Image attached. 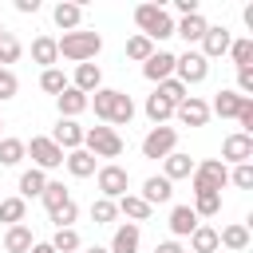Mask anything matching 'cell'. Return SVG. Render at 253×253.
Segmentation results:
<instances>
[{"mask_svg": "<svg viewBox=\"0 0 253 253\" xmlns=\"http://www.w3.org/2000/svg\"><path fill=\"white\" fill-rule=\"evenodd\" d=\"M55 47H59V55L71 59V63H91V59L103 51V36L91 32V28H75V32H63V36L55 40Z\"/></svg>", "mask_w": 253, "mask_h": 253, "instance_id": "obj_2", "label": "cell"}, {"mask_svg": "<svg viewBox=\"0 0 253 253\" xmlns=\"http://www.w3.org/2000/svg\"><path fill=\"white\" fill-rule=\"evenodd\" d=\"M150 55H154V43H150L146 36H138V32H134V36L126 40V59H134V63H146Z\"/></svg>", "mask_w": 253, "mask_h": 253, "instance_id": "obj_36", "label": "cell"}, {"mask_svg": "<svg viewBox=\"0 0 253 253\" xmlns=\"http://www.w3.org/2000/svg\"><path fill=\"white\" fill-rule=\"evenodd\" d=\"M87 107H95V119L107 123V126H126V123L134 119L130 95H126V91H115V87H99V91L87 99Z\"/></svg>", "mask_w": 253, "mask_h": 253, "instance_id": "obj_1", "label": "cell"}, {"mask_svg": "<svg viewBox=\"0 0 253 253\" xmlns=\"http://www.w3.org/2000/svg\"><path fill=\"white\" fill-rule=\"evenodd\" d=\"M95 182H99V198L119 202V198L126 194V186H130V174H126L119 162H107V166H99V170H95Z\"/></svg>", "mask_w": 253, "mask_h": 253, "instance_id": "obj_6", "label": "cell"}, {"mask_svg": "<svg viewBox=\"0 0 253 253\" xmlns=\"http://www.w3.org/2000/svg\"><path fill=\"white\" fill-rule=\"evenodd\" d=\"M40 87H43V91H47V95H59V91H63V87H67V75H63V71H59V67H47V71H43V75H40Z\"/></svg>", "mask_w": 253, "mask_h": 253, "instance_id": "obj_42", "label": "cell"}, {"mask_svg": "<svg viewBox=\"0 0 253 253\" xmlns=\"http://www.w3.org/2000/svg\"><path fill=\"white\" fill-rule=\"evenodd\" d=\"M174 146H178L174 126H150L142 138V158H166V154H174Z\"/></svg>", "mask_w": 253, "mask_h": 253, "instance_id": "obj_8", "label": "cell"}, {"mask_svg": "<svg viewBox=\"0 0 253 253\" xmlns=\"http://www.w3.org/2000/svg\"><path fill=\"white\" fill-rule=\"evenodd\" d=\"M174 12L178 16H194L198 12V0H174Z\"/></svg>", "mask_w": 253, "mask_h": 253, "instance_id": "obj_47", "label": "cell"}, {"mask_svg": "<svg viewBox=\"0 0 253 253\" xmlns=\"http://www.w3.org/2000/svg\"><path fill=\"white\" fill-rule=\"evenodd\" d=\"M174 119H178L182 126H206V123H210V103L198 99V95H186V99L174 107Z\"/></svg>", "mask_w": 253, "mask_h": 253, "instance_id": "obj_10", "label": "cell"}, {"mask_svg": "<svg viewBox=\"0 0 253 253\" xmlns=\"http://www.w3.org/2000/svg\"><path fill=\"white\" fill-rule=\"evenodd\" d=\"M190 186H194V190H213V194H221V190L229 186V166H225L221 158H206V162L194 166Z\"/></svg>", "mask_w": 253, "mask_h": 253, "instance_id": "obj_5", "label": "cell"}, {"mask_svg": "<svg viewBox=\"0 0 253 253\" xmlns=\"http://www.w3.org/2000/svg\"><path fill=\"white\" fill-rule=\"evenodd\" d=\"M24 150L32 154V162H36V170H55V166H63V150L47 138V134H36L32 142H24Z\"/></svg>", "mask_w": 253, "mask_h": 253, "instance_id": "obj_9", "label": "cell"}, {"mask_svg": "<svg viewBox=\"0 0 253 253\" xmlns=\"http://www.w3.org/2000/svg\"><path fill=\"white\" fill-rule=\"evenodd\" d=\"M190 249L194 253H217L221 245H217V229L213 225H198L194 233H190Z\"/></svg>", "mask_w": 253, "mask_h": 253, "instance_id": "obj_30", "label": "cell"}, {"mask_svg": "<svg viewBox=\"0 0 253 253\" xmlns=\"http://www.w3.org/2000/svg\"><path fill=\"white\" fill-rule=\"evenodd\" d=\"M138 241H142V233H138V225L134 221H126V225H119L115 229V237H111V253H138Z\"/></svg>", "mask_w": 253, "mask_h": 253, "instance_id": "obj_22", "label": "cell"}, {"mask_svg": "<svg viewBox=\"0 0 253 253\" xmlns=\"http://www.w3.org/2000/svg\"><path fill=\"white\" fill-rule=\"evenodd\" d=\"M75 217H79V206H75V202H63V206L51 213L55 229H75Z\"/></svg>", "mask_w": 253, "mask_h": 253, "instance_id": "obj_43", "label": "cell"}, {"mask_svg": "<svg viewBox=\"0 0 253 253\" xmlns=\"http://www.w3.org/2000/svg\"><path fill=\"white\" fill-rule=\"evenodd\" d=\"M0 126H4V115H0Z\"/></svg>", "mask_w": 253, "mask_h": 253, "instance_id": "obj_53", "label": "cell"}, {"mask_svg": "<svg viewBox=\"0 0 253 253\" xmlns=\"http://www.w3.org/2000/svg\"><path fill=\"white\" fill-rule=\"evenodd\" d=\"M16 91H20V79H16V75H12L8 67H4V71H0V103L16 99Z\"/></svg>", "mask_w": 253, "mask_h": 253, "instance_id": "obj_45", "label": "cell"}, {"mask_svg": "<svg viewBox=\"0 0 253 253\" xmlns=\"http://www.w3.org/2000/svg\"><path fill=\"white\" fill-rule=\"evenodd\" d=\"M241 103H245V99H241L233 87H221V91L213 95V103H210V115H221V119H237Z\"/></svg>", "mask_w": 253, "mask_h": 253, "instance_id": "obj_19", "label": "cell"}, {"mask_svg": "<svg viewBox=\"0 0 253 253\" xmlns=\"http://www.w3.org/2000/svg\"><path fill=\"white\" fill-rule=\"evenodd\" d=\"M154 253H186V249H182L178 241H158V245H154Z\"/></svg>", "mask_w": 253, "mask_h": 253, "instance_id": "obj_49", "label": "cell"}, {"mask_svg": "<svg viewBox=\"0 0 253 253\" xmlns=\"http://www.w3.org/2000/svg\"><path fill=\"white\" fill-rule=\"evenodd\" d=\"M229 43H233V36H229V28L221 24V28H206V36H202V55L206 59H217V55H225L229 51Z\"/></svg>", "mask_w": 253, "mask_h": 253, "instance_id": "obj_14", "label": "cell"}, {"mask_svg": "<svg viewBox=\"0 0 253 253\" xmlns=\"http://www.w3.org/2000/svg\"><path fill=\"white\" fill-rule=\"evenodd\" d=\"M229 182H233L237 190H253V162L233 166V170H229Z\"/></svg>", "mask_w": 253, "mask_h": 253, "instance_id": "obj_44", "label": "cell"}, {"mask_svg": "<svg viewBox=\"0 0 253 253\" xmlns=\"http://www.w3.org/2000/svg\"><path fill=\"white\" fill-rule=\"evenodd\" d=\"M198 225H202V217H198L190 206H174V210H170V233H174V237H190Z\"/></svg>", "mask_w": 253, "mask_h": 253, "instance_id": "obj_21", "label": "cell"}, {"mask_svg": "<svg viewBox=\"0 0 253 253\" xmlns=\"http://www.w3.org/2000/svg\"><path fill=\"white\" fill-rule=\"evenodd\" d=\"M198 217H213L217 210H221V194H213V190H194V206H190Z\"/></svg>", "mask_w": 253, "mask_h": 253, "instance_id": "obj_33", "label": "cell"}, {"mask_svg": "<svg viewBox=\"0 0 253 253\" xmlns=\"http://www.w3.org/2000/svg\"><path fill=\"white\" fill-rule=\"evenodd\" d=\"M142 75H146L150 83L170 79V75H174V51H162V47H158V51H154V55L142 63Z\"/></svg>", "mask_w": 253, "mask_h": 253, "instance_id": "obj_15", "label": "cell"}, {"mask_svg": "<svg viewBox=\"0 0 253 253\" xmlns=\"http://www.w3.org/2000/svg\"><path fill=\"white\" fill-rule=\"evenodd\" d=\"M194 166H198V162H194L190 154H182V150H174V154H166V158H162V178H166V182H178V178H190V174H194Z\"/></svg>", "mask_w": 253, "mask_h": 253, "instance_id": "obj_17", "label": "cell"}, {"mask_svg": "<svg viewBox=\"0 0 253 253\" xmlns=\"http://www.w3.org/2000/svg\"><path fill=\"white\" fill-rule=\"evenodd\" d=\"M210 75V59L202 55V51H182V55H174V79L178 83H202Z\"/></svg>", "mask_w": 253, "mask_h": 253, "instance_id": "obj_7", "label": "cell"}, {"mask_svg": "<svg viewBox=\"0 0 253 253\" xmlns=\"http://www.w3.org/2000/svg\"><path fill=\"white\" fill-rule=\"evenodd\" d=\"M43 186H47V174L32 166V170H24V174H20V194H16V198H24V202H28V198H40V194H43Z\"/></svg>", "mask_w": 253, "mask_h": 253, "instance_id": "obj_29", "label": "cell"}, {"mask_svg": "<svg viewBox=\"0 0 253 253\" xmlns=\"http://www.w3.org/2000/svg\"><path fill=\"white\" fill-rule=\"evenodd\" d=\"M16 12H24V16H36V12H40V0H16Z\"/></svg>", "mask_w": 253, "mask_h": 253, "instance_id": "obj_48", "label": "cell"}, {"mask_svg": "<svg viewBox=\"0 0 253 253\" xmlns=\"http://www.w3.org/2000/svg\"><path fill=\"white\" fill-rule=\"evenodd\" d=\"M32 245H36V237H32L28 225H8L4 229V253H28Z\"/></svg>", "mask_w": 253, "mask_h": 253, "instance_id": "obj_28", "label": "cell"}, {"mask_svg": "<svg viewBox=\"0 0 253 253\" xmlns=\"http://www.w3.org/2000/svg\"><path fill=\"white\" fill-rule=\"evenodd\" d=\"M249 158H253V134H241V130L225 134V142H221V162L241 166V162H249Z\"/></svg>", "mask_w": 253, "mask_h": 253, "instance_id": "obj_11", "label": "cell"}, {"mask_svg": "<svg viewBox=\"0 0 253 253\" xmlns=\"http://www.w3.org/2000/svg\"><path fill=\"white\" fill-rule=\"evenodd\" d=\"M225 55L237 63V71H241V67H249V63H253V36H245V40H233Z\"/></svg>", "mask_w": 253, "mask_h": 253, "instance_id": "obj_37", "label": "cell"}, {"mask_svg": "<svg viewBox=\"0 0 253 253\" xmlns=\"http://www.w3.org/2000/svg\"><path fill=\"white\" fill-rule=\"evenodd\" d=\"M115 210H119L126 221H134V225H138V221H150V213H154V210H150L138 194H123V198L115 202Z\"/></svg>", "mask_w": 253, "mask_h": 253, "instance_id": "obj_20", "label": "cell"}, {"mask_svg": "<svg viewBox=\"0 0 253 253\" xmlns=\"http://www.w3.org/2000/svg\"><path fill=\"white\" fill-rule=\"evenodd\" d=\"M83 150L95 154V158H119L123 154V134L115 126H87L83 130Z\"/></svg>", "mask_w": 253, "mask_h": 253, "instance_id": "obj_4", "label": "cell"}, {"mask_svg": "<svg viewBox=\"0 0 253 253\" xmlns=\"http://www.w3.org/2000/svg\"><path fill=\"white\" fill-rule=\"evenodd\" d=\"M138 198H142L150 210H154V206H166V202L174 198V182H166L162 174H150V178L142 182V194H138Z\"/></svg>", "mask_w": 253, "mask_h": 253, "instance_id": "obj_13", "label": "cell"}, {"mask_svg": "<svg viewBox=\"0 0 253 253\" xmlns=\"http://www.w3.org/2000/svg\"><path fill=\"white\" fill-rule=\"evenodd\" d=\"M83 253H111V249H107V245H87Z\"/></svg>", "mask_w": 253, "mask_h": 253, "instance_id": "obj_51", "label": "cell"}, {"mask_svg": "<svg viewBox=\"0 0 253 253\" xmlns=\"http://www.w3.org/2000/svg\"><path fill=\"white\" fill-rule=\"evenodd\" d=\"M134 24H138V36H146L150 43L174 36V16H170L162 4H138V8H134Z\"/></svg>", "mask_w": 253, "mask_h": 253, "instance_id": "obj_3", "label": "cell"}, {"mask_svg": "<svg viewBox=\"0 0 253 253\" xmlns=\"http://www.w3.org/2000/svg\"><path fill=\"white\" fill-rule=\"evenodd\" d=\"M24 213H28L24 198H0V221L4 225H24Z\"/></svg>", "mask_w": 253, "mask_h": 253, "instance_id": "obj_34", "label": "cell"}, {"mask_svg": "<svg viewBox=\"0 0 253 253\" xmlns=\"http://www.w3.org/2000/svg\"><path fill=\"white\" fill-rule=\"evenodd\" d=\"M40 202H43V210H47V213H55L63 202H71V190H67L63 182H47V186H43V194H40Z\"/></svg>", "mask_w": 253, "mask_h": 253, "instance_id": "obj_32", "label": "cell"}, {"mask_svg": "<svg viewBox=\"0 0 253 253\" xmlns=\"http://www.w3.org/2000/svg\"><path fill=\"white\" fill-rule=\"evenodd\" d=\"M158 95H162L166 103H174V107H178V103L190 95V87H186V83H178V79L170 75V79H162V83H158Z\"/></svg>", "mask_w": 253, "mask_h": 253, "instance_id": "obj_40", "label": "cell"}, {"mask_svg": "<svg viewBox=\"0 0 253 253\" xmlns=\"http://www.w3.org/2000/svg\"><path fill=\"white\" fill-rule=\"evenodd\" d=\"M217 245H225V249H233V253L249 249V225H245V221H233V225L217 229Z\"/></svg>", "mask_w": 253, "mask_h": 253, "instance_id": "obj_26", "label": "cell"}, {"mask_svg": "<svg viewBox=\"0 0 253 253\" xmlns=\"http://www.w3.org/2000/svg\"><path fill=\"white\" fill-rule=\"evenodd\" d=\"M115 217H119L115 202H107V198H95V202H91V221H95V225H111Z\"/></svg>", "mask_w": 253, "mask_h": 253, "instance_id": "obj_41", "label": "cell"}, {"mask_svg": "<svg viewBox=\"0 0 253 253\" xmlns=\"http://www.w3.org/2000/svg\"><path fill=\"white\" fill-rule=\"evenodd\" d=\"M87 99H91V95H83V91H75V87L67 83V87H63L59 95H55L59 119H75V115H83V111H87Z\"/></svg>", "mask_w": 253, "mask_h": 253, "instance_id": "obj_16", "label": "cell"}, {"mask_svg": "<svg viewBox=\"0 0 253 253\" xmlns=\"http://www.w3.org/2000/svg\"><path fill=\"white\" fill-rule=\"evenodd\" d=\"M47 245H51L55 253H75V249H79L83 241H79V233H75V229H55Z\"/></svg>", "mask_w": 253, "mask_h": 253, "instance_id": "obj_38", "label": "cell"}, {"mask_svg": "<svg viewBox=\"0 0 253 253\" xmlns=\"http://www.w3.org/2000/svg\"><path fill=\"white\" fill-rule=\"evenodd\" d=\"M24 154V138H0V166H20Z\"/></svg>", "mask_w": 253, "mask_h": 253, "instance_id": "obj_35", "label": "cell"}, {"mask_svg": "<svg viewBox=\"0 0 253 253\" xmlns=\"http://www.w3.org/2000/svg\"><path fill=\"white\" fill-rule=\"evenodd\" d=\"M28 253H55V249H51V245H47V241H36V245H32V249H28Z\"/></svg>", "mask_w": 253, "mask_h": 253, "instance_id": "obj_50", "label": "cell"}, {"mask_svg": "<svg viewBox=\"0 0 253 253\" xmlns=\"http://www.w3.org/2000/svg\"><path fill=\"white\" fill-rule=\"evenodd\" d=\"M206 16L202 12H194V16H182L178 24H174V36H182L186 43H202V36H206Z\"/></svg>", "mask_w": 253, "mask_h": 253, "instance_id": "obj_24", "label": "cell"}, {"mask_svg": "<svg viewBox=\"0 0 253 253\" xmlns=\"http://www.w3.org/2000/svg\"><path fill=\"white\" fill-rule=\"evenodd\" d=\"M237 126H241V134H253V99L241 103V111H237Z\"/></svg>", "mask_w": 253, "mask_h": 253, "instance_id": "obj_46", "label": "cell"}, {"mask_svg": "<svg viewBox=\"0 0 253 253\" xmlns=\"http://www.w3.org/2000/svg\"><path fill=\"white\" fill-rule=\"evenodd\" d=\"M20 55H24V43H20V40H16L12 32H4V36H0V67L16 63Z\"/></svg>", "mask_w": 253, "mask_h": 253, "instance_id": "obj_39", "label": "cell"}, {"mask_svg": "<svg viewBox=\"0 0 253 253\" xmlns=\"http://www.w3.org/2000/svg\"><path fill=\"white\" fill-rule=\"evenodd\" d=\"M63 166H67L71 178H91V174H95V154H87L83 146H79V150H67V154H63Z\"/></svg>", "mask_w": 253, "mask_h": 253, "instance_id": "obj_25", "label": "cell"}, {"mask_svg": "<svg viewBox=\"0 0 253 253\" xmlns=\"http://www.w3.org/2000/svg\"><path fill=\"white\" fill-rule=\"evenodd\" d=\"M71 87H75V91H83V95H95V91L103 87V71H99V63H79V67H75Z\"/></svg>", "mask_w": 253, "mask_h": 253, "instance_id": "obj_18", "label": "cell"}, {"mask_svg": "<svg viewBox=\"0 0 253 253\" xmlns=\"http://www.w3.org/2000/svg\"><path fill=\"white\" fill-rule=\"evenodd\" d=\"M32 59H36L43 71L55 67V63H59V47H55V40H51V36H36V40H32Z\"/></svg>", "mask_w": 253, "mask_h": 253, "instance_id": "obj_27", "label": "cell"}, {"mask_svg": "<svg viewBox=\"0 0 253 253\" xmlns=\"http://www.w3.org/2000/svg\"><path fill=\"white\" fill-rule=\"evenodd\" d=\"M47 138L67 154V150H79V146H83V126H79L75 119H59V123L51 126V134H47Z\"/></svg>", "mask_w": 253, "mask_h": 253, "instance_id": "obj_12", "label": "cell"}, {"mask_svg": "<svg viewBox=\"0 0 253 253\" xmlns=\"http://www.w3.org/2000/svg\"><path fill=\"white\" fill-rule=\"evenodd\" d=\"M51 20H55V28H63V32H75V28H79V20H83V4L59 0V4L51 8Z\"/></svg>", "mask_w": 253, "mask_h": 253, "instance_id": "obj_23", "label": "cell"}, {"mask_svg": "<svg viewBox=\"0 0 253 253\" xmlns=\"http://www.w3.org/2000/svg\"><path fill=\"white\" fill-rule=\"evenodd\" d=\"M4 32H8V28H4V24H0V36H4Z\"/></svg>", "mask_w": 253, "mask_h": 253, "instance_id": "obj_52", "label": "cell"}, {"mask_svg": "<svg viewBox=\"0 0 253 253\" xmlns=\"http://www.w3.org/2000/svg\"><path fill=\"white\" fill-rule=\"evenodd\" d=\"M146 119L154 123V126H166V119H174V103H166L158 91L146 99Z\"/></svg>", "mask_w": 253, "mask_h": 253, "instance_id": "obj_31", "label": "cell"}]
</instances>
